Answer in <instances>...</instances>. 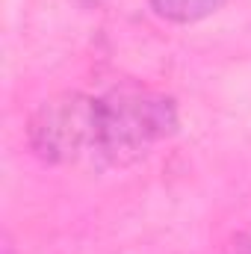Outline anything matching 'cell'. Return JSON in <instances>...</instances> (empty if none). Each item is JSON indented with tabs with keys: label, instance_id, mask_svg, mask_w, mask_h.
<instances>
[{
	"label": "cell",
	"instance_id": "6da1fadb",
	"mask_svg": "<svg viewBox=\"0 0 251 254\" xmlns=\"http://www.w3.org/2000/svg\"><path fill=\"white\" fill-rule=\"evenodd\" d=\"M178 104L169 95L125 86L98 98L95 160L104 166H130L154 145L175 136Z\"/></svg>",
	"mask_w": 251,
	"mask_h": 254
},
{
	"label": "cell",
	"instance_id": "7a4b0ae2",
	"mask_svg": "<svg viewBox=\"0 0 251 254\" xmlns=\"http://www.w3.org/2000/svg\"><path fill=\"white\" fill-rule=\"evenodd\" d=\"M98 98L83 92H60L36 107L27 125V142L45 163L68 166L95 154Z\"/></svg>",
	"mask_w": 251,
	"mask_h": 254
},
{
	"label": "cell",
	"instance_id": "3957f363",
	"mask_svg": "<svg viewBox=\"0 0 251 254\" xmlns=\"http://www.w3.org/2000/svg\"><path fill=\"white\" fill-rule=\"evenodd\" d=\"M148 3L160 18L172 24H198L225 6V0H148Z\"/></svg>",
	"mask_w": 251,
	"mask_h": 254
},
{
	"label": "cell",
	"instance_id": "277c9868",
	"mask_svg": "<svg viewBox=\"0 0 251 254\" xmlns=\"http://www.w3.org/2000/svg\"><path fill=\"white\" fill-rule=\"evenodd\" d=\"M231 254H251V237H240L237 246L231 249Z\"/></svg>",
	"mask_w": 251,
	"mask_h": 254
}]
</instances>
